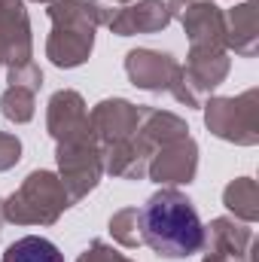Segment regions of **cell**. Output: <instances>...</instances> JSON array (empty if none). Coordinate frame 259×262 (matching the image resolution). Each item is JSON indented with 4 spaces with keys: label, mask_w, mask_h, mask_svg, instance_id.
<instances>
[{
    "label": "cell",
    "mask_w": 259,
    "mask_h": 262,
    "mask_svg": "<svg viewBox=\"0 0 259 262\" xmlns=\"http://www.w3.org/2000/svg\"><path fill=\"white\" fill-rule=\"evenodd\" d=\"M140 235L165 259H186L201 250L204 226L192 201L177 189H162L140 207Z\"/></svg>",
    "instance_id": "1"
},
{
    "label": "cell",
    "mask_w": 259,
    "mask_h": 262,
    "mask_svg": "<svg viewBox=\"0 0 259 262\" xmlns=\"http://www.w3.org/2000/svg\"><path fill=\"white\" fill-rule=\"evenodd\" d=\"M3 262H64L61 250L40 235H25L18 241H12L3 253Z\"/></svg>",
    "instance_id": "2"
}]
</instances>
